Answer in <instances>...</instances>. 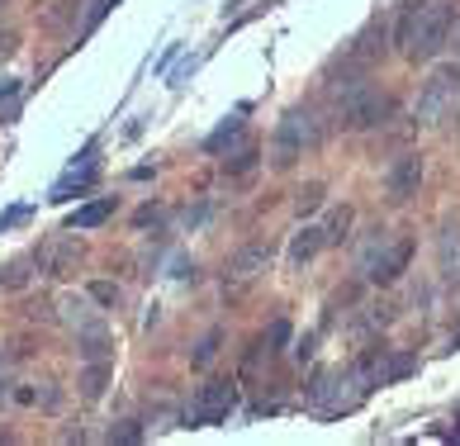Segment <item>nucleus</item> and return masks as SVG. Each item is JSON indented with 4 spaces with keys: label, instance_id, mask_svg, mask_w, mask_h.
Returning <instances> with one entry per match:
<instances>
[{
    "label": "nucleus",
    "instance_id": "f257e3e1",
    "mask_svg": "<svg viewBox=\"0 0 460 446\" xmlns=\"http://www.w3.org/2000/svg\"><path fill=\"white\" fill-rule=\"evenodd\" d=\"M451 33V0H428V5H408L399 20V43L413 62H428L447 48Z\"/></svg>",
    "mask_w": 460,
    "mask_h": 446
},
{
    "label": "nucleus",
    "instance_id": "f03ea898",
    "mask_svg": "<svg viewBox=\"0 0 460 446\" xmlns=\"http://www.w3.org/2000/svg\"><path fill=\"white\" fill-rule=\"evenodd\" d=\"M456 100H460V67L447 62V67H437V72L422 81L418 105H413V124L418 129H437L441 119L456 110Z\"/></svg>",
    "mask_w": 460,
    "mask_h": 446
},
{
    "label": "nucleus",
    "instance_id": "7ed1b4c3",
    "mask_svg": "<svg viewBox=\"0 0 460 446\" xmlns=\"http://www.w3.org/2000/svg\"><path fill=\"white\" fill-rule=\"evenodd\" d=\"M314 143H318V119L309 110H289L276 124V138H270V162H276V166H295Z\"/></svg>",
    "mask_w": 460,
    "mask_h": 446
},
{
    "label": "nucleus",
    "instance_id": "20e7f679",
    "mask_svg": "<svg viewBox=\"0 0 460 446\" xmlns=\"http://www.w3.org/2000/svg\"><path fill=\"white\" fill-rule=\"evenodd\" d=\"M237 404V389L233 380H224V375H214V380H204L195 389V404H190V427H209V423H224L233 414Z\"/></svg>",
    "mask_w": 460,
    "mask_h": 446
},
{
    "label": "nucleus",
    "instance_id": "39448f33",
    "mask_svg": "<svg viewBox=\"0 0 460 446\" xmlns=\"http://www.w3.org/2000/svg\"><path fill=\"white\" fill-rule=\"evenodd\" d=\"M389 114V100L380 91H370V85H356V91L342 100V129H370V124H380V119Z\"/></svg>",
    "mask_w": 460,
    "mask_h": 446
},
{
    "label": "nucleus",
    "instance_id": "423d86ee",
    "mask_svg": "<svg viewBox=\"0 0 460 446\" xmlns=\"http://www.w3.org/2000/svg\"><path fill=\"white\" fill-rule=\"evenodd\" d=\"M266 266H270V247H261V243H252V247H243V252H233V256H228V266H224V290H247Z\"/></svg>",
    "mask_w": 460,
    "mask_h": 446
},
{
    "label": "nucleus",
    "instance_id": "0eeeda50",
    "mask_svg": "<svg viewBox=\"0 0 460 446\" xmlns=\"http://www.w3.org/2000/svg\"><path fill=\"white\" fill-rule=\"evenodd\" d=\"M408 256H413V247H408V243H389V237H385L380 252H375L361 271H366V276H370L375 285H389V281H399V276H403Z\"/></svg>",
    "mask_w": 460,
    "mask_h": 446
},
{
    "label": "nucleus",
    "instance_id": "6e6552de",
    "mask_svg": "<svg viewBox=\"0 0 460 446\" xmlns=\"http://www.w3.org/2000/svg\"><path fill=\"white\" fill-rule=\"evenodd\" d=\"M418 185H422V157H418V152H403V157L389 166L385 191H389V200H394V204H403V200L418 195Z\"/></svg>",
    "mask_w": 460,
    "mask_h": 446
},
{
    "label": "nucleus",
    "instance_id": "1a4fd4ad",
    "mask_svg": "<svg viewBox=\"0 0 460 446\" xmlns=\"http://www.w3.org/2000/svg\"><path fill=\"white\" fill-rule=\"evenodd\" d=\"M76 262H81V243H76V237H62V243H53L48 256H43V276L62 281V276H72Z\"/></svg>",
    "mask_w": 460,
    "mask_h": 446
},
{
    "label": "nucleus",
    "instance_id": "9d476101",
    "mask_svg": "<svg viewBox=\"0 0 460 446\" xmlns=\"http://www.w3.org/2000/svg\"><path fill=\"white\" fill-rule=\"evenodd\" d=\"M318 247H328V243H323V228H299V237L289 243V262H295V266L314 262Z\"/></svg>",
    "mask_w": 460,
    "mask_h": 446
},
{
    "label": "nucleus",
    "instance_id": "9b49d317",
    "mask_svg": "<svg viewBox=\"0 0 460 446\" xmlns=\"http://www.w3.org/2000/svg\"><path fill=\"white\" fill-rule=\"evenodd\" d=\"M441 276H447V281H460V228H447V233H441Z\"/></svg>",
    "mask_w": 460,
    "mask_h": 446
},
{
    "label": "nucleus",
    "instance_id": "f8f14e48",
    "mask_svg": "<svg viewBox=\"0 0 460 446\" xmlns=\"http://www.w3.org/2000/svg\"><path fill=\"white\" fill-rule=\"evenodd\" d=\"M110 214H114V200H95V204H86V210L72 214V233H76V228H100Z\"/></svg>",
    "mask_w": 460,
    "mask_h": 446
},
{
    "label": "nucleus",
    "instance_id": "ddd939ff",
    "mask_svg": "<svg viewBox=\"0 0 460 446\" xmlns=\"http://www.w3.org/2000/svg\"><path fill=\"white\" fill-rule=\"evenodd\" d=\"M351 223H356V210H351V204H342V210H332V219L323 223V243H342V237L351 233Z\"/></svg>",
    "mask_w": 460,
    "mask_h": 446
},
{
    "label": "nucleus",
    "instance_id": "4468645a",
    "mask_svg": "<svg viewBox=\"0 0 460 446\" xmlns=\"http://www.w3.org/2000/svg\"><path fill=\"white\" fill-rule=\"evenodd\" d=\"M81 361H110V337L105 328H95V333H81Z\"/></svg>",
    "mask_w": 460,
    "mask_h": 446
},
{
    "label": "nucleus",
    "instance_id": "2eb2a0df",
    "mask_svg": "<svg viewBox=\"0 0 460 446\" xmlns=\"http://www.w3.org/2000/svg\"><path fill=\"white\" fill-rule=\"evenodd\" d=\"M105 380H110V366L91 361V370L81 375V394H86V399H100V394H105Z\"/></svg>",
    "mask_w": 460,
    "mask_h": 446
},
{
    "label": "nucleus",
    "instance_id": "dca6fc26",
    "mask_svg": "<svg viewBox=\"0 0 460 446\" xmlns=\"http://www.w3.org/2000/svg\"><path fill=\"white\" fill-rule=\"evenodd\" d=\"M243 129H247V124H243V119H228V124H224V129H218V133H214V138H209V143H204V147H209V152H224L228 143H237V138H243Z\"/></svg>",
    "mask_w": 460,
    "mask_h": 446
},
{
    "label": "nucleus",
    "instance_id": "f3484780",
    "mask_svg": "<svg viewBox=\"0 0 460 446\" xmlns=\"http://www.w3.org/2000/svg\"><path fill=\"white\" fill-rule=\"evenodd\" d=\"M72 10H76V0H53V10L43 14V24H48V29H62V24H66V14H72Z\"/></svg>",
    "mask_w": 460,
    "mask_h": 446
},
{
    "label": "nucleus",
    "instance_id": "a211bd4d",
    "mask_svg": "<svg viewBox=\"0 0 460 446\" xmlns=\"http://www.w3.org/2000/svg\"><path fill=\"white\" fill-rule=\"evenodd\" d=\"M318 204H323V185L314 181V185H304V191H299L295 210H299V214H309V210H318Z\"/></svg>",
    "mask_w": 460,
    "mask_h": 446
},
{
    "label": "nucleus",
    "instance_id": "6ab92c4d",
    "mask_svg": "<svg viewBox=\"0 0 460 446\" xmlns=\"http://www.w3.org/2000/svg\"><path fill=\"white\" fill-rule=\"evenodd\" d=\"M5 285H10V290H24V285H29V262H24V256L5 266Z\"/></svg>",
    "mask_w": 460,
    "mask_h": 446
},
{
    "label": "nucleus",
    "instance_id": "aec40b11",
    "mask_svg": "<svg viewBox=\"0 0 460 446\" xmlns=\"http://www.w3.org/2000/svg\"><path fill=\"white\" fill-rule=\"evenodd\" d=\"M218 342H224L218 333H209V337L199 342V347H195V366H209V361H214V356H218Z\"/></svg>",
    "mask_w": 460,
    "mask_h": 446
},
{
    "label": "nucleus",
    "instance_id": "412c9836",
    "mask_svg": "<svg viewBox=\"0 0 460 446\" xmlns=\"http://www.w3.org/2000/svg\"><path fill=\"white\" fill-rule=\"evenodd\" d=\"M91 299H95V304H119V285L95 281V285H91Z\"/></svg>",
    "mask_w": 460,
    "mask_h": 446
},
{
    "label": "nucleus",
    "instance_id": "4be33fe9",
    "mask_svg": "<svg viewBox=\"0 0 460 446\" xmlns=\"http://www.w3.org/2000/svg\"><path fill=\"white\" fill-rule=\"evenodd\" d=\"M252 162H257V152H252V147H243V152H237V157L228 162V171H233V176H243V171H247Z\"/></svg>",
    "mask_w": 460,
    "mask_h": 446
},
{
    "label": "nucleus",
    "instance_id": "5701e85b",
    "mask_svg": "<svg viewBox=\"0 0 460 446\" xmlns=\"http://www.w3.org/2000/svg\"><path fill=\"white\" fill-rule=\"evenodd\" d=\"M29 318H33V323H58L53 304H29Z\"/></svg>",
    "mask_w": 460,
    "mask_h": 446
},
{
    "label": "nucleus",
    "instance_id": "b1692460",
    "mask_svg": "<svg viewBox=\"0 0 460 446\" xmlns=\"http://www.w3.org/2000/svg\"><path fill=\"white\" fill-rule=\"evenodd\" d=\"M14 48H20V33H14V29H5V33H0V58H10Z\"/></svg>",
    "mask_w": 460,
    "mask_h": 446
}]
</instances>
